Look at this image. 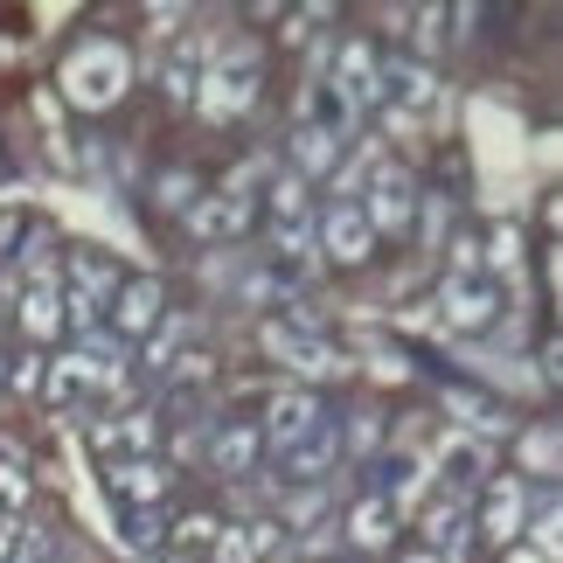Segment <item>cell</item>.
Instances as JSON below:
<instances>
[{"label": "cell", "instance_id": "6da1fadb", "mask_svg": "<svg viewBox=\"0 0 563 563\" xmlns=\"http://www.w3.org/2000/svg\"><path fill=\"white\" fill-rule=\"evenodd\" d=\"M125 84H133V56H125L119 42H84V49L63 63V91H70L84 112H104V104H119Z\"/></svg>", "mask_w": 563, "mask_h": 563}, {"label": "cell", "instance_id": "7a4b0ae2", "mask_svg": "<svg viewBox=\"0 0 563 563\" xmlns=\"http://www.w3.org/2000/svg\"><path fill=\"white\" fill-rule=\"evenodd\" d=\"M251 98H257V63H244V49H230L202 84H195V104H202V119H230V112H244Z\"/></svg>", "mask_w": 563, "mask_h": 563}, {"label": "cell", "instance_id": "3957f363", "mask_svg": "<svg viewBox=\"0 0 563 563\" xmlns=\"http://www.w3.org/2000/svg\"><path fill=\"white\" fill-rule=\"evenodd\" d=\"M410 195H418V188H410L404 167H376V175H369V209H362V216H369V230H376V236H383V230H410V223H418V202H410Z\"/></svg>", "mask_w": 563, "mask_h": 563}, {"label": "cell", "instance_id": "277c9868", "mask_svg": "<svg viewBox=\"0 0 563 563\" xmlns=\"http://www.w3.org/2000/svg\"><path fill=\"white\" fill-rule=\"evenodd\" d=\"M320 244H328L334 265H369V257H376V230H369V216H362L355 202H334L328 223H320Z\"/></svg>", "mask_w": 563, "mask_h": 563}, {"label": "cell", "instance_id": "5b68a950", "mask_svg": "<svg viewBox=\"0 0 563 563\" xmlns=\"http://www.w3.org/2000/svg\"><path fill=\"white\" fill-rule=\"evenodd\" d=\"M112 292H119V272L104 265V257H77V265H70V320L84 334L98 328V313L112 307Z\"/></svg>", "mask_w": 563, "mask_h": 563}, {"label": "cell", "instance_id": "8992f818", "mask_svg": "<svg viewBox=\"0 0 563 563\" xmlns=\"http://www.w3.org/2000/svg\"><path fill=\"white\" fill-rule=\"evenodd\" d=\"M328 91H334L341 104H349V112L376 104V91H383V63H376L369 42H349V49H341V70L328 77Z\"/></svg>", "mask_w": 563, "mask_h": 563}, {"label": "cell", "instance_id": "52a82bcc", "mask_svg": "<svg viewBox=\"0 0 563 563\" xmlns=\"http://www.w3.org/2000/svg\"><path fill=\"white\" fill-rule=\"evenodd\" d=\"M522 508H529V487L515 481V473H494V481H487V515H481V536L508 550L515 536H522Z\"/></svg>", "mask_w": 563, "mask_h": 563}, {"label": "cell", "instance_id": "ba28073f", "mask_svg": "<svg viewBox=\"0 0 563 563\" xmlns=\"http://www.w3.org/2000/svg\"><path fill=\"white\" fill-rule=\"evenodd\" d=\"M154 320H161V278H119V292H112V328L125 341H140V334H154Z\"/></svg>", "mask_w": 563, "mask_h": 563}, {"label": "cell", "instance_id": "9c48e42d", "mask_svg": "<svg viewBox=\"0 0 563 563\" xmlns=\"http://www.w3.org/2000/svg\"><path fill=\"white\" fill-rule=\"evenodd\" d=\"M313 424H320V404L307 397V389H278V397H272V418H265V439L278 452H292Z\"/></svg>", "mask_w": 563, "mask_h": 563}, {"label": "cell", "instance_id": "30bf717a", "mask_svg": "<svg viewBox=\"0 0 563 563\" xmlns=\"http://www.w3.org/2000/svg\"><path fill=\"white\" fill-rule=\"evenodd\" d=\"M466 522H473V508L452 501V494L424 515V536H431V550H439V563H466V550H473V529Z\"/></svg>", "mask_w": 563, "mask_h": 563}, {"label": "cell", "instance_id": "8fae6325", "mask_svg": "<svg viewBox=\"0 0 563 563\" xmlns=\"http://www.w3.org/2000/svg\"><path fill=\"white\" fill-rule=\"evenodd\" d=\"M265 349H272V355H286L292 369H307V376H334V369H341V355L328 349V341H313V334H292L286 320H272V328H265Z\"/></svg>", "mask_w": 563, "mask_h": 563}, {"label": "cell", "instance_id": "7c38bea8", "mask_svg": "<svg viewBox=\"0 0 563 563\" xmlns=\"http://www.w3.org/2000/svg\"><path fill=\"white\" fill-rule=\"evenodd\" d=\"M439 307H445V328H487L494 320V286H481V278H445V292H439Z\"/></svg>", "mask_w": 563, "mask_h": 563}, {"label": "cell", "instance_id": "4fadbf2b", "mask_svg": "<svg viewBox=\"0 0 563 563\" xmlns=\"http://www.w3.org/2000/svg\"><path fill=\"white\" fill-rule=\"evenodd\" d=\"M244 223H251L244 195H195V209H188V230L195 236H236Z\"/></svg>", "mask_w": 563, "mask_h": 563}, {"label": "cell", "instance_id": "5bb4252c", "mask_svg": "<svg viewBox=\"0 0 563 563\" xmlns=\"http://www.w3.org/2000/svg\"><path fill=\"white\" fill-rule=\"evenodd\" d=\"M439 473H445L452 501H466L473 487H487V445H473V439H452V445L439 452Z\"/></svg>", "mask_w": 563, "mask_h": 563}, {"label": "cell", "instance_id": "9a60e30c", "mask_svg": "<svg viewBox=\"0 0 563 563\" xmlns=\"http://www.w3.org/2000/svg\"><path fill=\"white\" fill-rule=\"evenodd\" d=\"M21 328H29V341H49L63 328V292L49 278H29V292H21Z\"/></svg>", "mask_w": 563, "mask_h": 563}, {"label": "cell", "instance_id": "2e32d148", "mask_svg": "<svg viewBox=\"0 0 563 563\" xmlns=\"http://www.w3.org/2000/svg\"><path fill=\"white\" fill-rule=\"evenodd\" d=\"M389 522H397V508H389L383 494H369V501H355V508H349V536H355L362 550H383L389 536H397Z\"/></svg>", "mask_w": 563, "mask_h": 563}, {"label": "cell", "instance_id": "e0dca14e", "mask_svg": "<svg viewBox=\"0 0 563 563\" xmlns=\"http://www.w3.org/2000/svg\"><path fill=\"white\" fill-rule=\"evenodd\" d=\"M328 466H334V431H328V424H313L307 439L286 452V473H292V481H320Z\"/></svg>", "mask_w": 563, "mask_h": 563}, {"label": "cell", "instance_id": "ac0fdd59", "mask_svg": "<svg viewBox=\"0 0 563 563\" xmlns=\"http://www.w3.org/2000/svg\"><path fill=\"white\" fill-rule=\"evenodd\" d=\"M257 431L251 424H223V439H216V473H223V481H236V473H251V460H257Z\"/></svg>", "mask_w": 563, "mask_h": 563}, {"label": "cell", "instance_id": "d6986e66", "mask_svg": "<svg viewBox=\"0 0 563 563\" xmlns=\"http://www.w3.org/2000/svg\"><path fill=\"white\" fill-rule=\"evenodd\" d=\"M272 543H278V536L265 522H257V529H216V563H257Z\"/></svg>", "mask_w": 563, "mask_h": 563}, {"label": "cell", "instance_id": "ffe728a7", "mask_svg": "<svg viewBox=\"0 0 563 563\" xmlns=\"http://www.w3.org/2000/svg\"><path fill=\"white\" fill-rule=\"evenodd\" d=\"M161 487H167V473H161V466H146V460L112 466V494H119V501H133V494H140V501H154Z\"/></svg>", "mask_w": 563, "mask_h": 563}, {"label": "cell", "instance_id": "44dd1931", "mask_svg": "<svg viewBox=\"0 0 563 563\" xmlns=\"http://www.w3.org/2000/svg\"><path fill=\"white\" fill-rule=\"evenodd\" d=\"M383 77L397 84V91H404L410 104H418V112H431V104H439V84H431L424 63H397V70H383Z\"/></svg>", "mask_w": 563, "mask_h": 563}, {"label": "cell", "instance_id": "7402d4cb", "mask_svg": "<svg viewBox=\"0 0 563 563\" xmlns=\"http://www.w3.org/2000/svg\"><path fill=\"white\" fill-rule=\"evenodd\" d=\"M292 161H299V175H328V161H334V133H320V125H299Z\"/></svg>", "mask_w": 563, "mask_h": 563}, {"label": "cell", "instance_id": "603a6c76", "mask_svg": "<svg viewBox=\"0 0 563 563\" xmlns=\"http://www.w3.org/2000/svg\"><path fill=\"white\" fill-rule=\"evenodd\" d=\"M84 389H91V376H84V362L77 355H63V362H49V404H63L70 410Z\"/></svg>", "mask_w": 563, "mask_h": 563}, {"label": "cell", "instance_id": "cb8c5ba5", "mask_svg": "<svg viewBox=\"0 0 563 563\" xmlns=\"http://www.w3.org/2000/svg\"><path fill=\"white\" fill-rule=\"evenodd\" d=\"M188 334H195L188 320H175V328H167V334L154 341V349H146V369H175V355L188 349Z\"/></svg>", "mask_w": 563, "mask_h": 563}, {"label": "cell", "instance_id": "d4e9b609", "mask_svg": "<svg viewBox=\"0 0 563 563\" xmlns=\"http://www.w3.org/2000/svg\"><path fill=\"white\" fill-rule=\"evenodd\" d=\"M29 508V473H14V466H0V522H14V515Z\"/></svg>", "mask_w": 563, "mask_h": 563}, {"label": "cell", "instance_id": "484cf974", "mask_svg": "<svg viewBox=\"0 0 563 563\" xmlns=\"http://www.w3.org/2000/svg\"><path fill=\"white\" fill-rule=\"evenodd\" d=\"M175 536H181V550H216V522H209V515H188V522H175Z\"/></svg>", "mask_w": 563, "mask_h": 563}, {"label": "cell", "instance_id": "4316f807", "mask_svg": "<svg viewBox=\"0 0 563 563\" xmlns=\"http://www.w3.org/2000/svg\"><path fill=\"white\" fill-rule=\"evenodd\" d=\"M272 236H278V257H307L313 251V230L307 223H278Z\"/></svg>", "mask_w": 563, "mask_h": 563}, {"label": "cell", "instance_id": "83f0119b", "mask_svg": "<svg viewBox=\"0 0 563 563\" xmlns=\"http://www.w3.org/2000/svg\"><path fill=\"white\" fill-rule=\"evenodd\" d=\"M536 543H543V563L556 556V501H550V494L536 501Z\"/></svg>", "mask_w": 563, "mask_h": 563}, {"label": "cell", "instance_id": "f1b7e54d", "mask_svg": "<svg viewBox=\"0 0 563 563\" xmlns=\"http://www.w3.org/2000/svg\"><path fill=\"white\" fill-rule=\"evenodd\" d=\"M154 536H161V522H154V515H133V522H125V543H133V550H146Z\"/></svg>", "mask_w": 563, "mask_h": 563}, {"label": "cell", "instance_id": "f546056e", "mask_svg": "<svg viewBox=\"0 0 563 563\" xmlns=\"http://www.w3.org/2000/svg\"><path fill=\"white\" fill-rule=\"evenodd\" d=\"M508 563H543V556H529V550H515V556H508Z\"/></svg>", "mask_w": 563, "mask_h": 563}, {"label": "cell", "instance_id": "4dcf8cb0", "mask_svg": "<svg viewBox=\"0 0 563 563\" xmlns=\"http://www.w3.org/2000/svg\"><path fill=\"white\" fill-rule=\"evenodd\" d=\"M404 563H439V556H404Z\"/></svg>", "mask_w": 563, "mask_h": 563}, {"label": "cell", "instance_id": "1f68e13d", "mask_svg": "<svg viewBox=\"0 0 563 563\" xmlns=\"http://www.w3.org/2000/svg\"><path fill=\"white\" fill-rule=\"evenodd\" d=\"M140 563H154V556H140ZM167 563H181V556H167Z\"/></svg>", "mask_w": 563, "mask_h": 563}]
</instances>
